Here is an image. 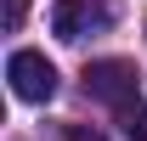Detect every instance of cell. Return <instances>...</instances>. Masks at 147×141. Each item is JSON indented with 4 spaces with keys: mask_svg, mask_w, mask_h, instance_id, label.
Wrapping results in <instances>:
<instances>
[{
    "mask_svg": "<svg viewBox=\"0 0 147 141\" xmlns=\"http://www.w3.org/2000/svg\"><path fill=\"white\" fill-rule=\"evenodd\" d=\"M23 17H28V0H6V28H11V34L23 28Z\"/></svg>",
    "mask_w": 147,
    "mask_h": 141,
    "instance_id": "obj_5",
    "label": "cell"
},
{
    "mask_svg": "<svg viewBox=\"0 0 147 141\" xmlns=\"http://www.w3.org/2000/svg\"><path fill=\"white\" fill-rule=\"evenodd\" d=\"M85 96H96V102H108V107H130L136 96H142V73H136V62H125V56L85 62Z\"/></svg>",
    "mask_w": 147,
    "mask_h": 141,
    "instance_id": "obj_1",
    "label": "cell"
},
{
    "mask_svg": "<svg viewBox=\"0 0 147 141\" xmlns=\"http://www.w3.org/2000/svg\"><path fill=\"white\" fill-rule=\"evenodd\" d=\"M113 23V6L108 0H57L51 6V34L57 40H85V34H96V28H108Z\"/></svg>",
    "mask_w": 147,
    "mask_h": 141,
    "instance_id": "obj_3",
    "label": "cell"
},
{
    "mask_svg": "<svg viewBox=\"0 0 147 141\" xmlns=\"http://www.w3.org/2000/svg\"><path fill=\"white\" fill-rule=\"evenodd\" d=\"M68 141H102V136H96V130H85V124H74V130H68Z\"/></svg>",
    "mask_w": 147,
    "mask_h": 141,
    "instance_id": "obj_6",
    "label": "cell"
},
{
    "mask_svg": "<svg viewBox=\"0 0 147 141\" xmlns=\"http://www.w3.org/2000/svg\"><path fill=\"white\" fill-rule=\"evenodd\" d=\"M6 79H11V96H17V102H51L57 96V68L40 51H11Z\"/></svg>",
    "mask_w": 147,
    "mask_h": 141,
    "instance_id": "obj_2",
    "label": "cell"
},
{
    "mask_svg": "<svg viewBox=\"0 0 147 141\" xmlns=\"http://www.w3.org/2000/svg\"><path fill=\"white\" fill-rule=\"evenodd\" d=\"M119 124H125V136H130V141H142V136H147V102H142V96H136L130 107H119Z\"/></svg>",
    "mask_w": 147,
    "mask_h": 141,
    "instance_id": "obj_4",
    "label": "cell"
}]
</instances>
